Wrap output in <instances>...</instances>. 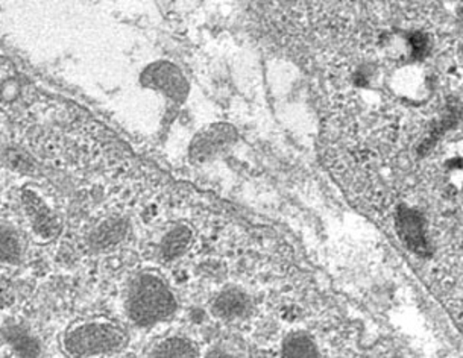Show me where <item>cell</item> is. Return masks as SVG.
Instances as JSON below:
<instances>
[{"mask_svg": "<svg viewBox=\"0 0 463 358\" xmlns=\"http://www.w3.org/2000/svg\"><path fill=\"white\" fill-rule=\"evenodd\" d=\"M178 310V301L158 272L143 270L129 281L125 293V313L138 328H151L171 321Z\"/></svg>", "mask_w": 463, "mask_h": 358, "instance_id": "obj_1", "label": "cell"}, {"mask_svg": "<svg viewBox=\"0 0 463 358\" xmlns=\"http://www.w3.org/2000/svg\"><path fill=\"white\" fill-rule=\"evenodd\" d=\"M129 335L118 322L109 317H87L71 322L60 337L69 358L111 357L128 348Z\"/></svg>", "mask_w": 463, "mask_h": 358, "instance_id": "obj_2", "label": "cell"}, {"mask_svg": "<svg viewBox=\"0 0 463 358\" xmlns=\"http://www.w3.org/2000/svg\"><path fill=\"white\" fill-rule=\"evenodd\" d=\"M237 129L230 123L208 125L194 136L189 146V158L194 165H203L223 155L236 145Z\"/></svg>", "mask_w": 463, "mask_h": 358, "instance_id": "obj_3", "label": "cell"}, {"mask_svg": "<svg viewBox=\"0 0 463 358\" xmlns=\"http://www.w3.org/2000/svg\"><path fill=\"white\" fill-rule=\"evenodd\" d=\"M24 205L29 223L33 232L42 240H51L60 232V221L53 214L52 210L46 205L43 199L40 198L33 190L26 189L24 192Z\"/></svg>", "mask_w": 463, "mask_h": 358, "instance_id": "obj_4", "label": "cell"}, {"mask_svg": "<svg viewBox=\"0 0 463 358\" xmlns=\"http://www.w3.org/2000/svg\"><path fill=\"white\" fill-rule=\"evenodd\" d=\"M212 315L223 322H234L245 319L252 310L250 295L239 287H227L213 297Z\"/></svg>", "mask_w": 463, "mask_h": 358, "instance_id": "obj_5", "label": "cell"}, {"mask_svg": "<svg viewBox=\"0 0 463 358\" xmlns=\"http://www.w3.org/2000/svg\"><path fill=\"white\" fill-rule=\"evenodd\" d=\"M143 80L154 89H158L171 96L172 99L181 100L187 91V80L183 78L181 71L169 62H156L147 67Z\"/></svg>", "mask_w": 463, "mask_h": 358, "instance_id": "obj_6", "label": "cell"}, {"mask_svg": "<svg viewBox=\"0 0 463 358\" xmlns=\"http://www.w3.org/2000/svg\"><path fill=\"white\" fill-rule=\"evenodd\" d=\"M199 344L185 335H167L152 344L147 358H203Z\"/></svg>", "mask_w": 463, "mask_h": 358, "instance_id": "obj_7", "label": "cell"}, {"mask_svg": "<svg viewBox=\"0 0 463 358\" xmlns=\"http://www.w3.org/2000/svg\"><path fill=\"white\" fill-rule=\"evenodd\" d=\"M2 337L17 358L42 357V344L35 335L20 325H5L2 330Z\"/></svg>", "mask_w": 463, "mask_h": 358, "instance_id": "obj_8", "label": "cell"}, {"mask_svg": "<svg viewBox=\"0 0 463 358\" xmlns=\"http://www.w3.org/2000/svg\"><path fill=\"white\" fill-rule=\"evenodd\" d=\"M194 240V232L184 223H178L175 227L165 232L161 239L160 254L165 261H174L180 259L189 250Z\"/></svg>", "mask_w": 463, "mask_h": 358, "instance_id": "obj_9", "label": "cell"}, {"mask_svg": "<svg viewBox=\"0 0 463 358\" xmlns=\"http://www.w3.org/2000/svg\"><path fill=\"white\" fill-rule=\"evenodd\" d=\"M279 358H321V353L312 335L293 331L284 337Z\"/></svg>", "mask_w": 463, "mask_h": 358, "instance_id": "obj_10", "label": "cell"}, {"mask_svg": "<svg viewBox=\"0 0 463 358\" xmlns=\"http://www.w3.org/2000/svg\"><path fill=\"white\" fill-rule=\"evenodd\" d=\"M398 228L402 234V240L411 246L416 252H424L426 250V236H424V228H422V219L420 214L411 210H402L398 217Z\"/></svg>", "mask_w": 463, "mask_h": 358, "instance_id": "obj_11", "label": "cell"}, {"mask_svg": "<svg viewBox=\"0 0 463 358\" xmlns=\"http://www.w3.org/2000/svg\"><path fill=\"white\" fill-rule=\"evenodd\" d=\"M20 246L17 237L8 230L2 231V259L5 261H15L19 257Z\"/></svg>", "mask_w": 463, "mask_h": 358, "instance_id": "obj_12", "label": "cell"}, {"mask_svg": "<svg viewBox=\"0 0 463 358\" xmlns=\"http://www.w3.org/2000/svg\"><path fill=\"white\" fill-rule=\"evenodd\" d=\"M203 358H241L237 353L222 346H213L203 353Z\"/></svg>", "mask_w": 463, "mask_h": 358, "instance_id": "obj_13", "label": "cell"}]
</instances>
